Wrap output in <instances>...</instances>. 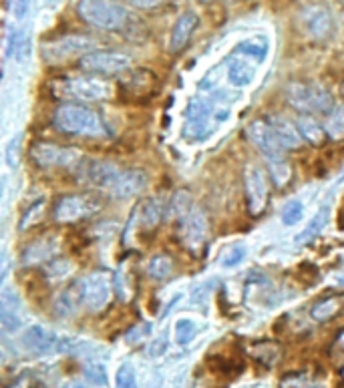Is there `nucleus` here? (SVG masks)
I'll use <instances>...</instances> for the list:
<instances>
[{"label": "nucleus", "mask_w": 344, "mask_h": 388, "mask_svg": "<svg viewBox=\"0 0 344 388\" xmlns=\"http://www.w3.org/2000/svg\"><path fill=\"white\" fill-rule=\"evenodd\" d=\"M280 388H308V374L304 372L286 374L280 382Z\"/></svg>", "instance_id": "a19ab883"}, {"label": "nucleus", "mask_w": 344, "mask_h": 388, "mask_svg": "<svg viewBox=\"0 0 344 388\" xmlns=\"http://www.w3.org/2000/svg\"><path fill=\"white\" fill-rule=\"evenodd\" d=\"M119 169L113 163L99 159H81L77 163V175L79 182L89 185V187H99V189H111L115 180L119 177Z\"/></svg>", "instance_id": "ddd939ff"}, {"label": "nucleus", "mask_w": 344, "mask_h": 388, "mask_svg": "<svg viewBox=\"0 0 344 388\" xmlns=\"http://www.w3.org/2000/svg\"><path fill=\"white\" fill-rule=\"evenodd\" d=\"M77 14L87 24L103 30H123L131 21L127 8L115 0H79Z\"/></svg>", "instance_id": "7ed1b4c3"}, {"label": "nucleus", "mask_w": 344, "mask_h": 388, "mask_svg": "<svg viewBox=\"0 0 344 388\" xmlns=\"http://www.w3.org/2000/svg\"><path fill=\"white\" fill-rule=\"evenodd\" d=\"M147 173L141 171V169H127V171H121L119 177L115 180V183L111 185V195L119 197V200H129V197H135L139 195L145 187H147Z\"/></svg>", "instance_id": "f3484780"}, {"label": "nucleus", "mask_w": 344, "mask_h": 388, "mask_svg": "<svg viewBox=\"0 0 344 388\" xmlns=\"http://www.w3.org/2000/svg\"><path fill=\"white\" fill-rule=\"evenodd\" d=\"M95 48V41L91 37L85 35H69V37H61L57 41H50L41 46V57L48 65H61L67 63L69 59L75 57H85L93 52Z\"/></svg>", "instance_id": "423d86ee"}, {"label": "nucleus", "mask_w": 344, "mask_h": 388, "mask_svg": "<svg viewBox=\"0 0 344 388\" xmlns=\"http://www.w3.org/2000/svg\"><path fill=\"white\" fill-rule=\"evenodd\" d=\"M8 6H10V10H12V14L21 21L26 17V12H28V6H30V0H8Z\"/></svg>", "instance_id": "37998d69"}, {"label": "nucleus", "mask_w": 344, "mask_h": 388, "mask_svg": "<svg viewBox=\"0 0 344 388\" xmlns=\"http://www.w3.org/2000/svg\"><path fill=\"white\" fill-rule=\"evenodd\" d=\"M52 91L57 97L70 101H107L115 95L113 85L101 77H67L52 81Z\"/></svg>", "instance_id": "20e7f679"}, {"label": "nucleus", "mask_w": 344, "mask_h": 388, "mask_svg": "<svg viewBox=\"0 0 344 388\" xmlns=\"http://www.w3.org/2000/svg\"><path fill=\"white\" fill-rule=\"evenodd\" d=\"M336 346H338V350H343L344 352V330L341 332V336L336 338Z\"/></svg>", "instance_id": "de8ad7c7"}, {"label": "nucleus", "mask_w": 344, "mask_h": 388, "mask_svg": "<svg viewBox=\"0 0 344 388\" xmlns=\"http://www.w3.org/2000/svg\"><path fill=\"white\" fill-rule=\"evenodd\" d=\"M115 290V274L99 270L93 272L83 280V298H85V306L93 312H101L113 296Z\"/></svg>", "instance_id": "9d476101"}, {"label": "nucleus", "mask_w": 344, "mask_h": 388, "mask_svg": "<svg viewBox=\"0 0 344 388\" xmlns=\"http://www.w3.org/2000/svg\"><path fill=\"white\" fill-rule=\"evenodd\" d=\"M163 202H161L160 197H151V200H147L143 207H141V217H139V222H141V228L145 229V231H149V229L157 228L161 222V217H163Z\"/></svg>", "instance_id": "c85d7f7f"}, {"label": "nucleus", "mask_w": 344, "mask_h": 388, "mask_svg": "<svg viewBox=\"0 0 344 388\" xmlns=\"http://www.w3.org/2000/svg\"><path fill=\"white\" fill-rule=\"evenodd\" d=\"M45 211V202L41 200V202H37L35 206L30 207L26 213L23 215V224H21V229H28L30 226H35V224H39L37 220H39V215Z\"/></svg>", "instance_id": "79ce46f5"}, {"label": "nucleus", "mask_w": 344, "mask_h": 388, "mask_svg": "<svg viewBox=\"0 0 344 388\" xmlns=\"http://www.w3.org/2000/svg\"><path fill=\"white\" fill-rule=\"evenodd\" d=\"M326 133L330 139H343L344 137V103H336L334 109L326 115Z\"/></svg>", "instance_id": "c756f323"}, {"label": "nucleus", "mask_w": 344, "mask_h": 388, "mask_svg": "<svg viewBox=\"0 0 344 388\" xmlns=\"http://www.w3.org/2000/svg\"><path fill=\"white\" fill-rule=\"evenodd\" d=\"M244 189H246V202L248 211L254 217L262 215L270 202V183L264 173V169L256 163H248L244 169Z\"/></svg>", "instance_id": "1a4fd4ad"}, {"label": "nucleus", "mask_w": 344, "mask_h": 388, "mask_svg": "<svg viewBox=\"0 0 344 388\" xmlns=\"http://www.w3.org/2000/svg\"><path fill=\"white\" fill-rule=\"evenodd\" d=\"M229 115H231L229 107L213 105L206 99H193L189 101L185 111L184 137L189 141H202L209 137L222 123L228 121Z\"/></svg>", "instance_id": "f257e3e1"}, {"label": "nucleus", "mask_w": 344, "mask_h": 388, "mask_svg": "<svg viewBox=\"0 0 344 388\" xmlns=\"http://www.w3.org/2000/svg\"><path fill=\"white\" fill-rule=\"evenodd\" d=\"M131 6H135V8H141V10H151V8H157L161 6L165 0H127Z\"/></svg>", "instance_id": "a18cd8bd"}, {"label": "nucleus", "mask_w": 344, "mask_h": 388, "mask_svg": "<svg viewBox=\"0 0 344 388\" xmlns=\"http://www.w3.org/2000/svg\"><path fill=\"white\" fill-rule=\"evenodd\" d=\"M304 217V204L300 200L288 202L286 207L282 209V224L284 226H296Z\"/></svg>", "instance_id": "e433bc0d"}, {"label": "nucleus", "mask_w": 344, "mask_h": 388, "mask_svg": "<svg viewBox=\"0 0 344 388\" xmlns=\"http://www.w3.org/2000/svg\"><path fill=\"white\" fill-rule=\"evenodd\" d=\"M101 209V202L89 193L65 195L55 206V220L61 224H77L93 217Z\"/></svg>", "instance_id": "6e6552de"}, {"label": "nucleus", "mask_w": 344, "mask_h": 388, "mask_svg": "<svg viewBox=\"0 0 344 388\" xmlns=\"http://www.w3.org/2000/svg\"><path fill=\"white\" fill-rule=\"evenodd\" d=\"M173 332H175V342L180 344V346H185V344H189L195 338L198 324L189 318H180L173 324Z\"/></svg>", "instance_id": "f704fd0d"}, {"label": "nucleus", "mask_w": 344, "mask_h": 388, "mask_svg": "<svg viewBox=\"0 0 344 388\" xmlns=\"http://www.w3.org/2000/svg\"><path fill=\"white\" fill-rule=\"evenodd\" d=\"M268 50H270V43L266 37H252V39H246L242 41L240 45L233 48V55L236 57H246V59H252L254 63H264L266 57H268Z\"/></svg>", "instance_id": "a878e982"}, {"label": "nucleus", "mask_w": 344, "mask_h": 388, "mask_svg": "<svg viewBox=\"0 0 344 388\" xmlns=\"http://www.w3.org/2000/svg\"><path fill=\"white\" fill-rule=\"evenodd\" d=\"M147 274L151 275L153 280H167L169 275L173 274V262L167 258V255H155L149 266H147Z\"/></svg>", "instance_id": "473e14b6"}, {"label": "nucleus", "mask_w": 344, "mask_h": 388, "mask_svg": "<svg viewBox=\"0 0 344 388\" xmlns=\"http://www.w3.org/2000/svg\"><path fill=\"white\" fill-rule=\"evenodd\" d=\"M200 2H209V0H200Z\"/></svg>", "instance_id": "3c124183"}, {"label": "nucleus", "mask_w": 344, "mask_h": 388, "mask_svg": "<svg viewBox=\"0 0 344 388\" xmlns=\"http://www.w3.org/2000/svg\"><path fill=\"white\" fill-rule=\"evenodd\" d=\"M70 272H73V262L67 260V258H55L52 262L46 264L45 268V274L50 282H61V280H65Z\"/></svg>", "instance_id": "72a5a7b5"}, {"label": "nucleus", "mask_w": 344, "mask_h": 388, "mask_svg": "<svg viewBox=\"0 0 344 388\" xmlns=\"http://www.w3.org/2000/svg\"><path fill=\"white\" fill-rule=\"evenodd\" d=\"M178 226H180V237L189 250L198 251L206 246L209 226H207L206 213L200 207H189L178 220Z\"/></svg>", "instance_id": "9b49d317"}, {"label": "nucleus", "mask_w": 344, "mask_h": 388, "mask_svg": "<svg viewBox=\"0 0 344 388\" xmlns=\"http://www.w3.org/2000/svg\"><path fill=\"white\" fill-rule=\"evenodd\" d=\"M248 137L252 139L254 145L262 151L268 165L286 161V149L280 143V139L276 137L274 129L270 127L268 121H254L252 125L248 127Z\"/></svg>", "instance_id": "f8f14e48"}, {"label": "nucleus", "mask_w": 344, "mask_h": 388, "mask_svg": "<svg viewBox=\"0 0 344 388\" xmlns=\"http://www.w3.org/2000/svg\"><path fill=\"white\" fill-rule=\"evenodd\" d=\"M59 251V240L55 235H43L41 240L30 242L23 251L24 266H41L48 264L57 258Z\"/></svg>", "instance_id": "a211bd4d"}, {"label": "nucleus", "mask_w": 344, "mask_h": 388, "mask_svg": "<svg viewBox=\"0 0 344 388\" xmlns=\"http://www.w3.org/2000/svg\"><path fill=\"white\" fill-rule=\"evenodd\" d=\"M23 344L26 346V350H30L35 354H50V352L69 348L70 340L57 336L55 332L46 330L43 326H30L24 332Z\"/></svg>", "instance_id": "2eb2a0df"}, {"label": "nucleus", "mask_w": 344, "mask_h": 388, "mask_svg": "<svg viewBox=\"0 0 344 388\" xmlns=\"http://www.w3.org/2000/svg\"><path fill=\"white\" fill-rule=\"evenodd\" d=\"M200 24V17L193 12V10H185L184 14L175 21L173 28H171V35H169V50L173 55L185 50V46L189 45L195 28Z\"/></svg>", "instance_id": "6ab92c4d"}, {"label": "nucleus", "mask_w": 344, "mask_h": 388, "mask_svg": "<svg viewBox=\"0 0 344 388\" xmlns=\"http://www.w3.org/2000/svg\"><path fill=\"white\" fill-rule=\"evenodd\" d=\"M268 123L274 129L276 137L280 139V143L284 145V149H292L294 151V149L302 147L304 139L300 135L298 125H294L290 119H286L284 115H272L268 119Z\"/></svg>", "instance_id": "412c9836"}, {"label": "nucleus", "mask_w": 344, "mask_h": 388, "mask_svg": "<svg viewBox=\"0 0 344 388\" xmlns=\"http://www.w3.org/2000/svg\"><path fill=\"white\" fill-rule=\"evenodd\" d=\"M8 388H26V385H24L23 380H21V382H15V385H10Z\"/></svg>", "instance_id": "09e8293b"}, {"label": "nucleus", "mask_w": 344, "mask_h": 388, "mask_svg": "<svg viewBox=\"0 0 344 388\" xmlns=\"http://www.w3.org/2000/svg\"><path fill=\"white\" fill-rule=\"evenodd\" d=\"M32 161L39 163L41 167H70L81 161V153L69 149V147H59L52 143H35L30 149Z\"/></svg>", "instance_id": "4468645a"}, {"label": "nucleus", "mask_w": 344, "mask_h": 388, "mask_svg": "<svg viewBox=\"0 0 344 388\" xmlns=\"http://www.w3.org/2000/svg\"><path fill=\"white\" fill-rule=\"evenodd\" d=\"M250 352L258 362L266 366H274L280 360V354H282L280 346L274 342H258L256 346H252Z\"/></svg>", "instance_id": "7c9ffc66"}, {"label": "nucleus", "mask_w": 344, "mask_h": 388, "mask_svg": "<svg viewBox=\"0 0 344 388\" xmlns=\"http://www.w3.org/2000/svg\"><path fill=\"white\" fill-rule=\"evenodd\" d=\"M85 304V298H83V282H75L67 286L55 302V308L61 316H70L73 312L79 310V306Z\"/></svg>", "instance_id": "b1692460"}, {"label": "nucleus", "mask_w": 344, "mask_h": 388, "mask_svg": "<svg viewBox=\"0 0 344 388\" xmlns=\"http://www.w3.org/2000/svg\"><path fill=\"white\" fill-rule=\"evenodd\" d=\"M254 79H256V65L250 63L246 57H238L229 63L228 81L231 87L244 89V87L252 85Z\"/></svg>", "instance_id": "5701e85b"}, {"label": "nucleus", "mask_w": 344, "mask_h": 388, "mask_svg": "<svg viewBox=\"0 0 344 388\" xmlns=\"http://www.w3.org/2000/svg\"><path fill=\"white\" fill-rule=\"evenodd\" d=\"M69 388H87V387H83V385H70Z\"/></svg>", "instance_id": "8fccbe9b"}, {"label": "nucleus", "mask_w": 344, "mask_h": 388, "mask_svg": "<svg viewBox=\"0 0 344 388\" xmlns=\"http://www.w3.org/2000/svg\"><path fill=\"white\" fill-rule=\"evenodd\" d=\"M115 292L123 302L131 300V296H133V282L123 268L115 272Z\"/></svg>", "instance_id": "c9c22d12"}, {"label": "nucleus", "mask_w": 344, "mask_h": 388, "mask_svg": "<svg viewBox=\"0 0 344 388\" xmlns=\"http://www.w3.org/2000/svg\"><path fill=\"white\" fill-rule=\"evenodd\" d=\"M30 52L28 35L24 30H15L8 39V57H15L17 61H24Z\"/></svg>", "instance_id": "2f4dec72"}, {"label": "nucleus", "mask_w": 344, "mask_h": 388, "mask_svg": "<svg viewBox=\"0 0 344 388\" xmlns=\"http://www.w3.org/2000/svg\"><path fill=\"white\" fill-rule=\"evenodd\" d=\"M286 99L302 115H328L336 105L334 97L318 83H290L286 87Z\"/></svg>", "instance_id": "39448f33"}, {"label": "nucleus", "mask_w": 344, "mask_h": 388, "mask_svg": "<svg viewBox=\"0 0 344 388\" xmlns=\"http://www.w3.org/2000/svg\"><path fill=\"white\" fill-rule=\"evenodd\" d=\"M244 260H246V246L236 244V246H231V248L226 251V255H224V260H222V266H224V268H236V266H240Z\"/></svg>", "instance_id": "58836bf2"}, {"label": "nucleus", "mask_w": 344, "mask_h": 388, "mask_svg": "<svg viewBox=\"0 0 344 388\" xmlns=\"http://www.w3.org/2000/svg\"><path fill=\"white\" fill-rule=\"evenodd\" d=\"M163 352H165V340H157L155 346H153V352H151V354L157 356V354H163Z\"/></svg>", "instance_id": "49530a36"}, {"label": "nucleus", "mask_w": 344, "mask_h": 388, "mask_svg": "<svg viewBox=\"0 0 344 388\" xmlns=\"http://www.w3.org/2000/svg\"><path fill=\"white\" fill-rule=\"evenodd\" d=\"M298 131L304 143H310L314 147H321L324 145V141L328 139V133H326V127L322 125L321 121L314 117V115H300L298 119Z\"/></svg>", "instance_id": "393cba45"}, {"label": "nucleus", "mask_w": 344, "mask_h": 388, "mask_svg": "<svg viewBox=\"0 0 344 388\" xmlns=\"http://www.w3.org/2000/svg\"><path fill=\"white\" fill-rule=\"evenodd\" d=\"M115 388H137V376L131 365H121L115 374Z\"/></svg>", "instance_id": "4c0bfd02"}, {"label": "nucleus", "mask_w": 344, "mask_h": 388, "mask_svg": "<svg viewBox=\"0 0 344 388\" xmlns=\"http://www.w3.org/2000/svg\"><path fill=\"white\" fill-rule=\"evenodd\" d=\"M302 26L314 41H326L334 30V21L326 6L312 4L302 10Z\"/></svg>", "instance_id": "dca6fc26"}, {"label": "nucleus", "mask_w": 344, "mask_h": 388, "mask_svg": "<svg viewBox=\"0 0 344 388\" xmlns=\"http://www.w3.org/2000/svg\"><path fill=\"white\" fill-rule=\"evenodd\" d=\"M123 85H125V91L133 95V97H147V95H153V91H155L157 79L151 70L137 69L129 72V77L123 81Z\"/></svg>", "instance_id": "4be33fe9"}, {"label": "nucleus", "mask_w": 344, "mask_h": 388, "mask_svg": "<svg viewBox=\"0 0 344 388\" xmlns=\"http://www.w3.org/2000/svg\"><path fill=\"white\" fill-rule=\"evenodd\" d=\"M343 374H344V370H343Z\"/></svg>", "instance_id": "603ef678"}, {"label": "nucleus", "mask_w": 344, "mask_h": 388, "mask_svg": "<svg viewBox=\"0 0 344 388\" xmlns=\"http://www.w3.org/2000/svg\"><path fill=\"white\" fill-rule=\"evenodd\" d=\"M328 217H330V206L326 204V206H322L321 209L312 215V220L308 222V226L296 235V240H294L296 246H306V244H310L312 240H316L322 233V229L326 228Z\"/></svg>", "instance_id": "cd10ccee"}, {"label": "nucleus", "mask_w": 344, "mask_h": 388, "mask_svg": "<svg viewBox=\"0 0 344 388\" xmlns=\"http://www.w3.org/2000/svg\"><path fill=\"white\" fill-rule=\"evenodd\" d=\"M55 125L69 135L101 137L105 133L101 117L81 103H65L55 113Z\"/></svg>", "instance_id": "f03ea898"}, {"label": "nucleus", "mask_w": 344, "mask_h": 388, "mask_svg": "<svg viewBox=\"0 0 344 388\" xmlns=\"http://www.w3.org/2000/svg\"><path fill=\"white\" fill-rule=\"evenodd\" d=\"M149 332H151V324H149V322H147V324H139L137 328L131 330V334H127V340H129V342H139V340H143L145 336H149Z\"/></svg>", "instance_id": "c03bdc74"}, {"label": "nucleus", "mask_w": 344, "mask_h": 388, "mask_svg": "<svg viewBox=\"0 0 344 388\" xmlns=\"http://www.w3.org/2000/svg\"><path fill=\"white\" fill-rule=\"evenodd\" d=\"M0 324L4 332H17L23 324L21 318V300L15 290L4 288L0 296Z\"/></svg>", "instance_id": "aec40b11"}, {"label": "nucleus", "mask_w": 344, "mask_h": 388, "mask_svg": "<svg viewBox=\"0 0 344 388\" xmlns=\"http://www.w3.org/2000/svg\"><path fill=\"white\" fill-rule=\"evenodd\" d=\"M79 69L95 77L123 75L131 69V57L119 50H93L79 59Z\"/></svg>", "instance_id": "0eeeda50"}, {"label": "nucleus", "mask_w": 344, "mask_h": 388, "mask_svg": "<svg viewBox=\"0 0 344 388\" xmlns=\"http://www.w3.org/2000/svg\"><path fill=\"white\" fill-rule=\"evenodd\" d=\"M85 378L95 387H105L107 385V370L103 365H89L85 368Z\"/></svg>", "instance_id": "ea45409f"}, {"label": "nucleus", "mask_w": 344, "mask_h": 388, "mask_svg": "<svg viewBox=\"0 0 344 388\" xmlns=\"http://www.w3.org/2000/svg\"><path fill=\"white\" fill-rule=\"evenodd\" d=\"M344 308V294H330L321 298L312 308H310V318L316 322H328L332 320Z\"/></svg>", "instance_id": "bb28decb"}]
</instances>
